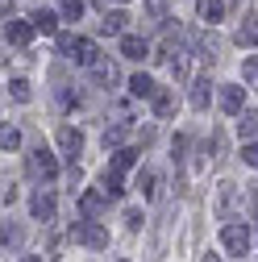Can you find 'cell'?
<instances>
[{"label": "cell", "mask_w": 258, "mask_h": 262, "mask_svg": "<svg viewBox=\"0 0 258 262\" xmlns=\"http://www.w3.org/2000/svg\"><path fill=\"white\" fill-rule=\"evenodd\" d=\"M221 242H225L229 254H246V250H250V229H246V225H225V229H221Z\"/></svg>", "instance_id": "obj_4"}, {"label": "cell", "mask_w": 258, "mask_h": 262, "mask_svg": "<svg viewBox=\"0 0 258 262\" xmlns=\"http://www.w3.org/2000/svg\"><path fill=\"white\" fill-rule=\"evenodd\" d=\"M200 262H221V258H217V254H204V258H200Z\"/></svg>", "instance_id": "obj_32"}, {"label": "cell", "mask_w": 258, "mask_h": 262, "mask_svg": "<svg viewBox=\"0 0 258 262\" xmlns=\"http://www.w3.org/2000/svg\"><path fill=\"white\" fill-rule=\"evenodd\" d=\"M233 212H238V187L233 183H221L217 187V216L221 221H233Z\"/></svg>", "instance_id": "obj_5"}, {"label": "cell", "mask_w": 258, "mask_h": 262, "mask_svg": "<svg viewBox=\"0 0 258 262\" xmlns=\"http://www.w3.org/2000/svg\"><path fill=\"white\" fill-rule=\"evenodd\" d=\"M104 200H109L104 191H83V195H79V212H83V221H96V216H100V212H104Z\"/></svg>", "instance_id": "obj_7"}, {"label": "cell", "mask_w": 258, "mask_h": 262, "mask_svg": "<svg viewBox=\"0 0 258 262\" xmlns=\"http://www.w3.org/2000/svg\"><path fill=\"white\" fill-rule=\"evenodd\" d=\"M134 162H138V158H134V150H117L113 167H117V171H129V167H134Z\"/></svg>", "instance_id": "obj_26"}, {"label": "cell", "mask_w": 258, "mask_h": 262, "mask_svg": "<svg viewBox=\"0 0 258 262\" xmlns=\"http://www.w3.org/2000/svg\"><path fill=\"white\" fill-rule=\"evenodd\" d=\"M29 21H34V29H42V34H54V29H58V17L54 13H34Z\"/></svg>", "instance_id": "obj_19"}, {"label": "cell", "mask_w": 258, "mask_h": 262, "mask_svg": "<svg viewBox=\"0 0 258 262\" xmlns=\"http://www.w3.org/2000/svg\"><path fill=\"white\" fill-rule=\"evenodd\" d=\"M242 158H246V162H250V167H258V142H250V146H246V150H242Z\"/></svg>", "instance_id": "obj_28"}, {"label": "cell", "mask_w": 258, "mask_h": 262, "mask_svg": "<svg viewBox=\"0 0 258 262\" xmlns=\"http://www.w3.org/2000/svg\"><path fill=\"white\" fill-rule=\"evenodd\" d=\"M121 54H125V58H134V62H138V58H146L150 50H146V42H142L138 34H125V38H121Z\"/></svg>", "instance_id": "obj_12"}, {"label": "cell", "mask_w": 258, "mask_h": 262, "mask_svg": "<svg viewBox=\"0 0 258 262\" xmlns=\"http://www.w3.org/2000/svg\"><path fill=\"white\" fill-rule=\"evenodd\" d=\"M238 46H258V13L242 17V29H238Z\"/></svg>", "instance_id": "obj_11"}, {"label": "cell", "mask_w": 258, "mask_h": 262, "mask_svg": "<svg viewBox=\"0 0 258 262\" xmlns=\"http://www.w3.org/2000/svg\"><path fill=\"white\" fill-rule=\"evenodd\" d=\"M92 75L100 79V83H113V79H117V67H113L109 58H96V62H92Z\"/></svg>", "instance_id": "obj_16"}, {"label": "cell", "mask_w": 258, "mask_h": 262, "mask_svg": "<svg viewBox=\"0 0 258 262\" xmlns=\"http://www.w3.org/2000/svg\"><path fill=\"white\" fill-rule=\"evenodd\" d=\"M125 225H129V229H142V212L129 208V212H125Z\"/></svg>", "instance_id": "obj_29"}, {"label": "cell", "mask_w": 258, "mask_h": 262, "mask_svg": "<svg viewBox=\"0 0 258 262\" xmlns=\"http://www.w3.org/2000/svg\"><path fill=\"white\" fill-rule=\"evenodd\" d=\"M129 92H134V96H158V88H154L150 75H134V79H129Z\"/></svg>", "instance_id": "obj_15"}, {"label": "cell", "mask_w": 258, "mask_h": 262, "mask_svg": "<svg viewBox=\"0 0 258 262\" xmlns=\"http://www.w3.org/2000/svg\"><path fill=\"white\" fill-rule=\"evenodd\" d=\"M208 96H212V83H208V79H196L187 100H191V108H208Z\"/></svg>", "instance_id": "obj_14"}, {"label": "cell", "mask_w": 258, "mask_h": 262, "mask_svg": "<svg viewBox=\"0 0 258 262\" xmlns=\"http://www.w3.org/2000/svg\"><path fill=\"white\" fill-rule=\"evenodd\" d=\"M154 113H158V117H171V113H175V96H171V92H158V96H154Z\"/></svg>", "instance_id": "obj_21"}, {"label": "cell", "mask_w": 258, "mask_h": 262, "mask_svg": "<svg viewBox=\"0 0 258 262\" xmlns=\"http://www.w3.org/2000/svg\"><path fill=\"white\" fill-rule=\"evenodd\" d=\"M242 104H246V92H242L238 83H229V88H221V108L229 113V117H242Z\"/></svg>", "instance_id": "obj_8"}, {"label": "cell", "mask_w": 258, "mask_h": 262, "mask_svg": "<svg viewBox=\"0 0 258 262\" xmlns=\"http://www.w3.org/2000/svg\"><path fill=\"white\" fill-rule=\"evenodd\" d=\"M121 175H125V171H117V167H104V175H100V191L109 195V200H117V195L125 191V187H121Z\"/></svg>", "instance_id": "obj_10"}, {"label": "cell", "mask_w": 258, "mask_h": 262, "mask_svg": "<svg viewBox=\"0 0 258 262\" xmlns=\"http://www.w3.org/2000/svg\"><path fill=\"white\" fill-rule=\"evenodd\" d=\"M125 13H104V21H100V34H121V29H125Z\"/></svg>", "instance_id": "obj_18"}, {"label": "cell", "mask_w": 258, "mask_h": 262, "mask_svg": "<svg viewBox=\"0 0 258 262\" xmlns=\"http://www.w3.org/2000/svg\"><path fill=\"white\" fill-rule=\"evenodd\" d=\"M5 38L13 46H25L29 38H34V21H5Z\"/></svg>", "instance_id": "obj_9"}, {"label": "cell", "mask_w": 258, "mask_h": 262, "mask_svg": "<svg viewBox=\"0 0 258 262\" xmlns=\"http://www.w3.org/2000/svg\"><path fill=\"white\" fill-rule=\"evenodd\" d=\"M134 187L150 200V195H154V171H146V167H142V171H138V179H134Z\"/></svg>", "instance_id": "obj_22"}, {"label": "cell", "mask_w": 258, "mask_h": 262, "mask_svg": "<svg viewBox=\"0 0 258 262\" xmlns=\"http://www.w3.org/2000/svg\"><path fill=\"white\" fill-rule=\"evenodd\" d=\"M109 146H121V129H109V134H104V150Z\"/></svg>", "instance_id": "obj_30"}, {"label": "cell", "mask_w": 258, "mask_h": 262, "mask_svg": "<svg viewBox=\"0 0 258 262\" xmlns=\"http://www.w3.org/2000/svg\"><path fill=\"white\" fill-rule=\"evenodd\" d=\"M29 212H34L38 221H50V216H54V200H50L46 191H38L34 200H29Z\"/></svg>", "instance_id": "obj_13"}, {"label": "cell", "mask_w": 258, "mask_h": 262, "mask_svg": "<svg viewBox=\"0 0 258 262\" xmlns=\"http://www.w3.org/2000/svg\"><path fill=\"white\" fill-rule=\"evenodd\" d=\"M242 79H246L250 88H258V54H250V58L242 62Z\"/></svg>", "instance_id": "obj_23"}, {"label": "cell", "mask_w": 258, "mask_h": 262, "mask_svg": "<svg viewBox=\"0 0 258 262\" xmlns=\"http://www.w3.org/2000/svg\"><path fill=\"white\" fill-rule=\"evenodd\" d=\"M9 92H13V100H29V83H25V79H13Z\"/></svg>", "instance_id": "obj_27"}, {"label": "cell", "mask_w": 258, "mask_h": 262, "mask_svg": "<svg viewBox=\"0 0 258 262\" xmlns=\"http://www.w3.org/2000/svg\"><path fill=\"white\" fill-rule=\"evenodd\" d=\"M71 237H75L79 246H88V250H104V246H109V229H104L100 221H79V225L71 229Z\"/></svg>", "instance_id": "obj_2"}, {"label": "cell", "mask_w": 258, "mask_h": 262, "mask_svg": "<svg viewBox=\"0 0 258 262\" xmlns=\"http://www.w3.org/2000/svg\"><path fill=\"white\" fill-rule=\"evenodd\" d=\"M58 150H62V154H67V158L75 162V154L83 150V134H79L75 125H58Z\"/></svg>", "instance_id": "obj_6"}, {"label": "cell", "mask_w": 258, "mask_h": 262, "mask_svg": "<svg viewBox=\"0 0 258 262\" xmlns=\"http://www.w3.org/2000/svg\"><path fill=\"white\" fill-rule=\"evenodd\" d=\"M29 175L50 183V179L58 175V162H54V154H50V150H34V154H29Z\"/></svg>", "instance_id": "obj_3"}, {"label": "cell", "mask_w": 258, "mask_h": 262, "mask_svg": "<svg viewBox=\"0 0 258 262\" xmlns=\"http://www.w3.org/2000/svg\"><path fill=\"white\" fill-rule=\"evenodd\" d=\"M250 204H254V216H258V183H250Z\"/></svg>", "instance_id": "obj_31"}, {"label": "cell", "mask_w": 258, "mask_h": 262, "mask_svg": "<svg viewBox=\"0 0 258 262\" xmlns=\"http://www.w3.org/2000/svg\"><path fill=\"white\" fill-rule=\"evenodd\" d=\"M21 262H38V258H21Z\"/></svg>", "instance_id": "obj_34"}, {"label": "cell", "mask_w": 258, "mask_h": 262, "mask_svg": "<svg viewBox=\"0 0 258 262\" xmlns=\"http://www.w3.org/2000/svg\"><path fill=\"white\" fill-rule=\"evenodd\" d=\"M58 50L67 54V58H75V62H83V67H92V62L100 58L92 38H75V34H62V38H58Z\"/></svg>", "instance_id": "obj_1"}, {"label": "cell", "mask_w": 258, "mask_h": 262, "mask_svg": "<svg viewBox=\"0 0 258 262\" xmlns=\"http://www.w3.org/2000/svg\"><path fill=\"white\" fill-rule=\"evenodd\" d=\"M96 5H109V0H96ZM117 5H125V0H117Z\"/></svg>", "instance_id": "obj_33"}, {"label": "cell", "mask_w": 258, "mask_h": 262, "mask_svg": "<svg viewBox=\"0 0 258 262\" xmlns=\"http://www.w3.org/2000/svg\"><path fill=\"white\" fill-rule=\"evenodd\" d=\"M238 129H242V138H258V113H254V108H250V113H242Z\"/></svg>", "instance_id": "obj_20"}, {"label": "cell", "mask_w": 258, "mask_h": 262, "mask_svg": "<svg viewBox=\"0 0 258 262\" xmlns=\"http://www.w3.org/2000/svg\"><path fill=\"white\" fill-rule=\"evenodd\" d=\"M62 17H67V21H79V17H83V0H62Z\"/></svg>", "instance_id": "obj_24"}, {"label": "cell", "mask_w": 258, "mask_h": 262, "mask_svg": "<svg viewBox=\"0 0 258 262\" xmlns=\"http://www.w3.org/2000/svg\"><path fill=\"white\" fill-rule=\"evenodd\" d=\"M0 146H5V154H9V150H17V146H21V134L5 125V134H0Z\"/></svg>", "instance_id": "obj_25"}, {"label": "cell", "mask_w": 258, "mask_h": 262, "mask_svg": "<svg viewBox=\"0 0 258 262\" xmlns=\"http://www.w3.org/2000/svg\"><path fill=\"white\" fill-rule=\"evenodd\" d=\"M221 13H225V0H200V17L212 25V21H221Z\"/></svg>", "instance_id": "obj_17"}]
</instances>
